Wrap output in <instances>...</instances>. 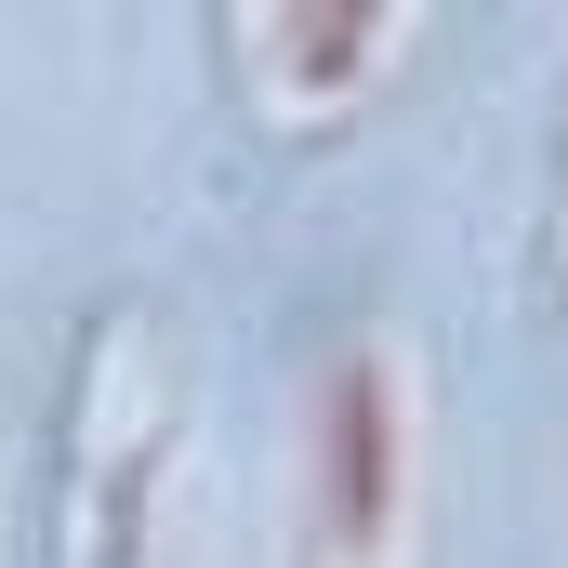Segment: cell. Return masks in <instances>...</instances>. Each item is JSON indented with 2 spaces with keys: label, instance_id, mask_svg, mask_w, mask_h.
Here are the masks:
<instances>
[{
  "label": "cell",
  "instance_id": "cell-1",
  "mask_svg": "<svg viewBox=\"0 0 568 568\" xmlns=\"http://www.w3.org/2000/svg\"><path fill=\"white\" fill-rule=\"evenodd\" d=\"M331 489H344L357 516L384 503V397H371V371H357V384L331 397Z\"/></svg>",
  "mask_w": 568,
  "mask_h": 568
}]
</instances>
